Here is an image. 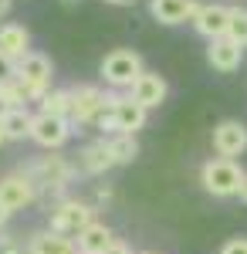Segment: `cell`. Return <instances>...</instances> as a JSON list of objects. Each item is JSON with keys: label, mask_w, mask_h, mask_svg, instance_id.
Returning <instances> with one entry per match:
<instances>
[{"label": "cell", "mask_w": 247, "mask_h": 254, "mask_svg": "<svg viewBox=\"0 0 247 254\" xmlns=\"http://www.w3.org/2000/svg\"><path fill=\"white\" fill-rule=\"evenodd\" d=\"M247 173L234 163V159H207L203 163V170H200V183H203V190L213 196H237L241 193V187H244Z\"/></svg>", "instance_id": "6da1fadb"}, {"label": "cell", "mask_w": 247, "mask_h": 254, "mask_svg": "<svg viewBox=\"0 0 247 254\" xmlns=\"http://www.w3.org/2000/svg\"><path fill=\"white\" fill-rule=\"evenodd\" d=\"M51 75H55V64L48 55H41V51H27L24 58L17 61V78L24 85V92H27V102H34V98H44L51 92Z\"/></svg>", "instance_id": "7a4b0ae2"}, {"label": "cell", "mask_w": 247, "mask_h": 254, "mask_svg": "<svg viewBox=\"0 0 247 254\" xmlns=\"http://www.w3.org/2000/svg\"><path fill=\"white\" fill-rule=\"evenodd\" d=\"M142 71L146 68H142L139 51H129V48H115V51H109L102 58V78L112 88H132Z\"/></svg>", "instance_id": "3957f363"}, {"label": "cell", "mask_w": 247, "mask_h": 254, "mask_svg": "<svg viewBox=\"0 0 247 254\" xmlns=\"http://www.w3.org/2000/svg\"><path fill=\"white\" fill-rule=\"evenodd\" d=\"M95 224V207L85 200H61L51 210V231L64 237H78L85 227Z\"/></svg>", "instance_id": "277c9868"}, {"label": "cell", "mask_w": 247, "mask_h": 254, "mask_svg": "<svg viewBox=\"0 0 247 254\" xmlns=\"http://www.w3.org/2000/svg\"><path fill=\"white\" fill-rule=\"evenodd\" d=\"M24 173L31 176L38 187H48V190H58V193H61V190L71 183L75 166H71L64 156H41V159H34Z\"/></svg>", "instance_id": "5b68a950"}, {"label": "cell", "mask_w": 247, "mask_h": 254, "mask_svg": "<svg viewBox=\"0 0 247 254\" xmlns=\"http://www.w3.org/2000/svg\"><path fill=\"white\" fill-rule=\"evenodd\" d=\"M38 200V183L31 180V176L24 173H10L0 180V207L7 210V214H14V210H24V207H31Z\"/></svg>", "instance_id": "8992f818"}, {"label": "cell", "mask_w": 247, "mask_h": 254, "mask_svg": "<svg viewBox=\"0 0 247 254\" xmlns=\"http://www.w3.org/2000/svg\"><path fill=\"white\" fill-rule=\"evenodd\" d=\"M105 112V92L95 85H78L71 88V126H88L98 122V116Z\"/></svg>", "instance_id": "52a82bcc"}, {"label": "cell", "mask_w": 247, "mask_h": 254, "mask_svg": "<svg viewBox=\"0 0 247 254\" xmlns=\"http://www.w3.org/2000/svg\"><path fill=\"white\" fill-rule=\"evenodd\" d=\"M71 136V119H58L48 116V112H38L34 116V126H31V139L44 146V149H61Z\"/></svg>", "instance_id": "ba28073f"}, {"label": "cell", "mask_w": 247, "mask_h": 254, "mask_svg": "<svg viewBox=\"0 0 247 254\" xmlns=\"http://www.w3.org/2000/svg\"><path fill=\"white\" fill-rule=\"evenodd\" d=\"M213 149L220 153L224 159H234V156H244L247 149V126L241 119H224L213 126Z\"/></svg>", "instance_id": "9c48e42d"}, {"label": "cell", "mask_w": 247, "mask_h": 254, "mask_svg": "<svg viewBox=\"0 0 247 254\" xmlns=\"http://www.w3.org/2000/svg\"><path fill=\"white\" fill-rule=\"evenodd\" d=\"M146 105H139L132 95H119L112 102V119H115V136H135L142 126H146Z\"/></svg>", "instance_id": "30bf717a"}, {"label": "cell", "mask_w": 247, "mask_h": 254, "mask_svg": "<svg viewBox=\"0 0 247 254\" xmlns=\"http://www.w3.org/2000/svg\"><path fill=\"white\" fill-rule=\"evenodd\" d=\"M203 10V3H196V0H152L149 3V14L159 24H186V20H196V14Z\"/></svg>", "instance_id": "8fae6325"}, {"label": "cell", "mask_w": 247, "mask_h": 254, "mask_svg": "<svg viewBox=\"0 0 247 254\" xmlns=\"http://www.w3.org/2000/svg\"><path fill=\"white\" fill-rule=\"evenodd\" d=\"M129 92H132V98L139 102V105H146V109H159V105L166 102V95H170V85H166L163 75H156V71H142L139 81H135Z\"/></svg>", "instance_id": "7c38bea8"}, {"label": "cell", "mask_w": 247, "mask_h": 254, "mask_svg": "<svg viewBox=\"0 0 247 254\" xmlns=\"http://www.w3.org/2000/svg\"><path fill=\"white\" fill-rule=\"evenodd\" d=\"M207 61H210V68H217V71H237L241 68V61H244V48L237 44V41H230V38H213L210 41V48H207Z\"/></svg>", "instance_id": "4fadbf2b"}, {"label": "cell", "mask_w": 247, "mask_h": 254, "mask_svg": "<svg viewBox=\"0 0 247 254\" xmlns=\"http://www.w3.org/2000/svg\"><path fill=\"white\" fill-rule=\"evenodd\" d=\"M227 20H230V7H224V3H203V10L196 14L193 27L207 41H213V38H227Z\"/></svg>", "instance_id": "5bb4252c"}, {"label": "cell", "mask_w": 247, "mask_h": 254, "mask_svg": "<svg viewBox=\"0 0 247 254\" xmlns=\"http://www.w3.org/2000/svg\"><path fill=\"white\" fill-rule=\"evenodd\" d=\"M112 153H109V142L98 139V142H88L81 153H78V170L88 176H102L105 170H112Z\"/></svg>", "instance_id": "9a60e30c"}, {"label": "cell", "mask_w": 247, "mask_h": 254, "mask_svg": "<svg viewBox=\"0 0 247 254\" xmlns=\"http://www.w3.org/2000/svg\"><path fill=\"white\" fill-rule=\"evenodd\" d=\"M27 254H78V244L55 231H38L27 237Z\"/></svg>", "instance_id": "2e32d148"}, {"label": "cell", "mask_w": 247, "mask_h": 254, "mask_svg": "<svg viewBox=\"0 0 247 254\" xmlns=\"http://www.w3.org/2000/svg\"><path fill=\"white\" fill-rule=\"evenodd\" d=\"M0 51H3L7 58L20 61L31 51V31H27L24 24H3V27H0Z\"/></svg>", "instance_id": "e0dca14e"}, {"label": "cell", "mask_w": 247, "mask_h": 254, "mask_svg": "<svg viewBox=\"0 0 247 254\" xmlns=\"http://www.w3.org/2000/svg\"><path fill=\"white\" fill-rule=\"evenodd\" d=\"M112 241H115V234L105 227V224H98V220H95L92 227H85V231L78 234L75 244H78V251H81V254H105Z\"/></svg>", "instance_id": "ac0fdd59"}, {"label": "cell", "mask_w": 247, "mask_h": 254, "mask_svg": "<svg viewBox=\"0 0 247 254\" xmlns=\"http://www.w3.org/2000/svg\"><path fill=\"white\" fill-rule=\"evenodd\" d=\"M0 126H3V136L7 139H27L31 136V126H34V116L24 109H7L0 112Z\"/></svg>", "instance_id": "d6986e66"}, {"label": "cell", "mask_w": 247, "mask_h": 254, "mask_svg": "<svg viewBox=\"0 0 247 254\" xmlns=\"http://www.w3.org/2000/svg\"><path fill=\"white\" fill-rule=\"evenodd\" d=\"M41 112L58 119H71V88H51L41 98Z\"/></svg>", "instance_id": "ffe728a7"}, {"label": "cell", "mask_w": 247, "mask_h": 254, "mask_svg": "<svg viewBox=\"0 0 247 254\" xmlns=\"http://www.w3.org/2000/svg\"><path fill=\"white\" fill-rule=\"evenodd\" d=\"M109 142V153H112V163L115 166H125V163H132L135 156H139V142H135V136H109L105 139Z\"/></svg>", "instance_id": "44dd1931"}, {"label": "cell", "mask_w": 247, "mask_h": 254, "mask_svg": "<svg viewBox=\"0 0 247 254\" xmlns=\"http://www.w3.org/2000/svg\"><path fill=\"white\" fill-rule=\"evenodd\" d=\"M24 105H27V92H24L17 75L0 81V109L7 112V109H24Z\"/></svg>", "instance_id": "7402d4cb"}, {"label": "cell", "mask_w": 247, "mask_h": 254, "mask_svg": "<svg viewBox=\"0 0 247 254\" xmlns=\"http://www.w3.org/2000/svg\"><path fill=\"white\" fill-rule=\"evenodd\" d=\"M227 38H230V41H237L241 48H247V7H230Z\"/></svg>", "instance_id": "603a6c76"}, {"label": "cell", "mask_w": 247, "mask_h": 254, "mask_svg": "<svg viewBox=\"0 0 247 254\" xmlns=\"http://www.w3.org/2000/svg\"><path fill=\"white\" fill-rule=\"evenodd\" d=\"M0 254H24V244L14 234H0Z\"/></svg>", "instance_id": "cb8c5ba5"}, {"label": "cell", "mask_w": 247, "mask_h": 254, "mask_svg": "<svg viewBox=\"0 0 247 254\" xmlns=\"http://www.w3.org/2000/svg\"><path fill=\"white\" fill-rule=\"evenodd\" d=\"M220 254H247V237H230L220 248Z\"/></svg>", "instance_id": "d4e9b609"}, {"label": "cell", "mask_w": 247, "mask_h": 254, "mask_svg": "<svg viewBox=\"0 0 247 254\" xmlns=\"http://www.w3.org/2000/svg\"><path fill=\"white\" fill-rule=\"evenodd\" d=\"M14 75H17V61L7 58V55L0 51V81H3V78H14Z\"/></svg>", "instance_id": "484cf974"}, {"label": "cell", "mask_w": 247, "mask_h": 254, "mask_svg": "<svg viewBox=\"0 0 247 254\" xmlns=\"http://www.w3.org/2000/svg\"><path fill=\"white\" fill-rule=\"evenodd\" d=\"M105 254H132V248H129L125 241H119V237H115L112 244H109V251H105Z\"/></svg>", "instance_id": "4316f807"}, {"label": "cell", "mask_w": 247, "mask_h": 254, "mask_svg": "<svg viewBox=\"0 0 247 254\" xmlns=\"http://www.w3.org/2000/svg\"><path fill=\"white\" fill-rule=\"evenodd\" d=\"M10 3H14V0H0V17H3V14L10 10Z\"/></svg>", "instance_id": "83f0119b"}, {"label": "cell", "mask_w": 247, "mask_h": 254, "mask_svg": "<svg viewBox=\"0 0 247 254\" xmlns=\"http://www.w3.org/2000/svg\"><path fill=\"white\" fill-rule=\"evenodd\" d=\"M7 217H10V214H7V210L0 207V231H3V224H7Z\"/></svg>", "instance_id": "f1b7e54d"}, {"label": "cell", "mask_w": 247, "mask_h": 254, "mask_svg": "<svg viewBox=\"0 0 247 254\" xmlns=\"http://www.w3.org/2000/svg\"><path fill=\"white\" fill-rule=\"evenodd\" d=\"M237 196H241V200L247 203V180H244V187H241V193H237Z\"/></svg>", "instance_id": "f546056e"}, {"label": "cell", "mask_w": 247, "mask_h": 254, "mask_svg": "<svg viewBox=\"0 0 247 254\" xmlns=\"http://www.w3.org/2000/svg\"><path fill=\"white\" fill-rule=\"evenodd\" d=\"M105 3H132V0H105Z\"/></svg>", "instance_id": "4dcf8cb0"}, {"label": "cell", "mask_w": 247, "mask_h": 254, "mask_svg": "<svg viewBox=\"0 0 247 254\" xmlns=\"http://www.w3.org/2000/svg\"><path fill=\"white\" fill-rule=\"evenodd\" d=\"M3 142H7V136H3V126H0V146H3Z\"/></svg>", "instance_id": "1f68e13d"}, {"label": "cell", "mask_w": 247, "mask_h": 254, "mask_svg": "<svg viewBox=\"0 0 247 254\" xmlns=\"http://www.w3.org/2000/svg\"><path fill=\"white\" fill-rule=\"evenodd\" d=\"M139 254H156V251H139Z\"/></svg>", "instance_id": "d6a6232c"}, {"label": "cell", "mask_w": 247, "mask_h": 254, "mask_svg": "<svg viewBox=\"0 0 247 254\" xmlns=\"http://www.w3.org/2000/svg\"><path fill=\"white\" fill-rule=\"evenodd\" d=\"M64 3H75V0H64Z\"/></svg>", "instance_id": "836d02e7"}, {"label": "cell", "mask_w": 247, "mask_h": 254, "mask_svg": "<svg viewBox=\"0 0 247 254\" xmlns=\"http://www.w3.org/2000/svg\"><path fill=\"white\" fill-rule=\"evenodd\" d=\"M78 254H81V251H78Z\"/></svg>", "instance_id": "e575fe53"}]
</instances>
